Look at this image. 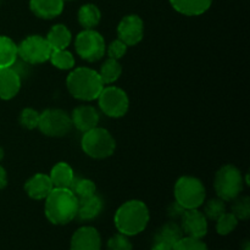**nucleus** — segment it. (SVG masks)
<instances>
[{"mask_svg": "<svg viewBox=\"0 0 250 250\" xmlns=\"http://www.w3.org/2000/svg\"><path fill=\"white\" fill-rule=\"evenodd\" d=\"M78 199L70 188H54L45 198L44 212L50 224L63 226L77 216Z\"/></svg>", "mask_w": 250, "mask_h": 250, "instance_id": "obj_1", "label": "nucleus"}, {"mask_svg": "<svg viewBox=\"0 0 250 250\" xmlns=\"http://www.w3.org/2000/svg\"><path fill=\"white\" fill-rule=\"evenodd\" d=\"M149 219L150 214L146 203L132 199L124 203L116 210L114 222L119 233L132 237L137 236L146 229Z\"/></svg>", "mask_w": 250, "mask_h": 250, "instance_id": "obj_2", "label": "nucleus"}, {"mask_svg": "<svg viewBox=\"0 0 250 250\" xmlns=\"http://www.w3.org/2000/svg\"><path fill=\"white\" fill-rule=\"evenodd\" d=\"M66 85L73 98L83 102L95 100L104 88L98 71L89 67L72 68L66 78Z\"/></svg>", "mask_w": 250, "mask_h": 250, "instance_id": "obj_3", "label": "nucleus"}, {"mask_svg": "<svg viewBox=\"0 0 250 250\" xmlns=\"http://www.w3.org/2000/svg\"><path fill=\"white\" fill-rule=\"evenodd\" d=\"M81 146L89 158L103 160L115 153L116 142L107 129L97 126L83 133Z\"/></svg>", "mask_w": 250, "mask_h": 250, "instance_id": "obj_4", "label": "nucleus"}, {"mask_svg": "<svg viewBox=\"0 0 250 250\" xmlns=\"http://www.w3.org/2000/svg\"><path fill=\"white\" fill-rule=\"evenodd\" d=\"M244 178L241 170L232 164H227L217 170L214 178L216 194L224 202H232L239 197L244 188Z\"/></svg>", "mask_w": 250, "mask_h": 250, "instance_id": "obj_5", "label": "nucleus"}, {"mask_svg": "<svg viewBox=\"0 0 250 250\" xmlns=\"http://www.w3.org/2000/svg\"><path fill=\"white\" fill-rule=\"evenodd\" d=\"M175 200L183 209H199L207 198L205 186L199 178L182 176L175 183L173 188Z\"/></svg>", "mask_w": 250, "mask_h": 250, "instance_id": "obj_6", "label": "nucleus"}, {"mask_svg": "<svg viewBox=\"0 0 250 250\" xmlns=\"http://www.w3.org/2000/svg\"><path fill=\"white\" fill-rule=\"evenodd\" d=\"M75 49L81 59L88 62H95L104 56L106 44L104 37L94 28L83 29L76 37Z\"/></svg>", "mask_w": 250, "mask_h": 250, "instance_id": "obj_7", "label": "nucleus"}, {"mask_svg": "<svg viewBox=\"0 0 250 250\" xmlns=\"http://www.w3.org/2000/svg\"><path fill=\"white\" fill-rule=\"evenodd\" d=\"M72 127L71 116L61 109L51 107L44 110L39 115L38 128L46 137H53V138L65 137L70 133Z\"/></svg>", "mask_w": 250, "mask_h": 250, "instance_id": "obj_8", "label": "nucleus"}, {"mask_svg": "<svg viewBox=\"0 0 250 250\" xmlns=\"http://www.w3.org/2000/svg\"><path fill=\"white\" fill-rule=\"evenodd\" d=\"M100 110L106 116L120 119L127 114L129 107V99L127 93L116 85L104 87L97 98Z\"/></svg>", "mask_w": 250, "mask_h": 250, "instance_id": "obj_9", "label": "nucleus"}, {"mask_svg": "<svg viewBox=\"0 0 250 250\" xmlns=\"http://www.w3.org/2000/svg\"><path fill=\"white\" fill-rule=\"evenodd\" d=\"M53 49L44 37L33 34L28 36L17 45V54L24 62L38 65L49 60Z\"/></svg>", "mask_w": 250, "mask_h": 250, "instance_id": "obj_10", "label": "nucleus"}, {"mask_svg": "<svg viewBox=\"0 0 250 250\" xmlns=\"http://www.w3.org/2000/svg\"><path fill=\"white\" fill-rule=\"evenodd\" d=\"M144 22L138 15H127L117 26V37L127 46L137 45L143 39Z\"/></svg>", "mask_w": 250, "mask_h": 250, "instance_id": "obj_11", "label": "nucleus"}, {"mask_svg": "<svg viewBox=\"0 0 250 250\" xmlns=\"http://www.w3.org/2000/svg\"><path fill=\"white\" fill-rule=\"evenodd\" d=\"M181 229L186 237L203 239L208 233V219L199 209H188L181 217Z\"/></svg>", "mask_w": 250, "mask_h": 250, "instance_id": "obj_12", "label": "nucleus"}, {"mask_svg": "<svg viewBox=\"0 0 250 250\" xmlns=\"http://www.w3.org/2000/svg\"><path fill=\"white\" fill-rule=\"evenodd\" d=\"M70 250H102V237L92 226L80 227L72 234Z\"/></svg>", "mask_w": 250, "mask_h": 250, "instance_id": "obj_13", "label": "nucleus"}, {"mask_svg": "<svg viewBox=\"0 0 250 250\" xmlns=\"http://www.w3.org/2000/svg\"><path fill=\"white\" fill-rule=\"evenodd\" d=\"M99 120V112L92 105H80L73 109L72 115H71L72 126H75L78 131L83 133L97 127Z\"/></svg>", "mask_w": 250, "mask_h": 250, "instance_id": "obj_14", "label": "nucleus"}, {"mask_svg": "<svg viewBox=\"0 0 250 250\" xmlns=\"http://www.w3.org/2000/svg\"><path fill=\"white\" fill-rule=\"evenodd\" d=\"M54 189L49 175L45 173H36L24 183V192L31 199L43 200Z\"/></svg>", "mask_w": 250, "mask_h": 250, "instance_id": "obj_15", "label": "nucleus"}, {"mask_svg": "<svg viewBox=\"0 0 250 250\" xmlns=\"http://www.w3.org/2000/svg\"><path fill=\"white\" fill-rule=\"evenodd\" d=\"M21 89V77L12 67L0 68V99L10 100Z\"/></svg>", "mask_w": 250, "mask_h": 250, "instance_id": "obj_16", "label": "nucleus"}, {"mask_svg": "<svg viewBox=\"0 0 250 250\" xmlns=\"http://www.w3.org/2000/svg\"><path fill=\"white\" fill-rule=\"evenodd\" d=\"M63 0H29V9L37 17L51 20L62 14Z\"/></svg>", "mask_w": 250, "mask_h": 250, "instance_id": "obj_17", "label": "nucleus"}, {"mask_svg": "<svg viewBox=\"0 0 250 250\" xmlns=\"http://www.w3.org/2000/svg\"><path fill=\"white\" fill-rule=\"evenodd\" d=\"M103 208H104V202L97 194L84 198V199H80L76 217H78V220L81 221H90V220L97 219L102 214Z\"/></svg>", "mask_w": 250, "mask_h": 250, "instance_id": "obj_18", "label": "nucleus"}, {"mask_svg": "<svg viewBox=\"0 0 250 250\" xmlns=\"http://www.w3.org/2000/svg\"><path fill=\"white\" fill-rule=\"evenodd\" d=\"M173 10L185 16H200L211 7L212 0H168Z\"/></svg>", "mask_w": 250, "mask_h": 250, "instance_id": "obj_19", "label": "nucleus"}, {"mask_svg": "<svg viewBox=\"0 0 250 250\" xmlns=\"http://www.w3.org/2000/svg\"><path fill=\"white\" fill-rule=\"evenodd\" d=\"M46 42L49 43L50 48L53 50H58V49H67L72 42V33L67 26L62 23L54 24L50 29H49L48 34L45 37Z\"/></svg>", "mask_w": 250, "mask_h": 250, "instance_id": "obj_20", "label": "nucleus"}, {"mask_svg": "<svg viewBox=\"0 0 250 250\" xmlns=\"http://www.w3.org/2000/svg\"><path fill=\"white\" fill-rule=\"evenodd\" d=\"M185 237L181 225L175 221H168L156 231L154 237V243H164L173 247L180 239Z\"/></svg>", "mask_w": 250, "mask_h": 250, "instance_id": "obj_21", "label": "nucleus"}, {"mask_svg": "<svg viewBox=\"0 0 250 250\" xmlns=\"http://www.w3.org/2000/svg\"><path fill=\"white\" fill-rule=\"evenodd\" d=\"M49 177L54 188H70L75 180V172L67 163L61 161L53 166Z\"/></svg>", "mask_w": 250, "mask_h": 250, "instance_id": "obj_22", "label": "nucleus"}, {"mask_svg": "<svg viewBox=\"0 0 250 250\" xmlns=\"http://www.w3.org/2000/svg\"><path fill=\"white\" fill-rule=\"evenodd\" d=\"M78 22L81 26L84 29H93L99 24L100 20H102V12H100L99 7L94 4L82 5L78 10L77 14Z\"/></svg>", "mask_w": 250, "mask_h": 250, "instance_id": "obj_23", "label": "nucleus"}, {"mask_svg": "<svg viewBox=\"0 0 250 250\" xmlns=\"http://www.w3.org/2000/svg\"><path fill=\"white\" fill-rule=\"evenodd\" d=\"M17 58V44L10 37L0 36V68L12 67Z\"/></svg>", "mask_w": 250, "mask_h": 250, "instance_id": "obj_24", "label": "nucleus"}, {"mask_svg": "<svg viewBox=\"0 0 250 250\" xmlns=\"http://www.w3.org/2000/svg\"><path fill=\"white\" fill-rule=\"evenodd\" d=\"M98 73H99L104 84H111V83L116 82L121 76L122 66L119 60L107 58L100 66V70L98 71Z\"/></svg>", "mask_w": 250, "mask_h": 250, "instance_id": "obj_25", "label": "nucleus"}, {"mask_svg": "<svg viewBox=\"0 0 250 250\" xmlns=\"http://www.w3.org/2000/svg\"><path fill=\"white\" fill-rule=\"evenodd\" d=\"M49 61L53 63L59 70H72L75 67V56L67 49H58V50H53L50 54Z\"/></svg>", "mask_w": 250, "mask_h": 250, "instance_id": "obj_26", "label": "nucleus"}, {"mask_svg": "<svg viewBox=\"0 0 250 250\" xmlns=\"http://www.w3.org/2000/svg\"><path fill=\"white\" fill-rule=\"evenodd\" d=\"M70 189L73 194L77 197V199H84V198L92 197L97 192V186L89 178H76L73 180Z\"/></svg>", "mask_w": 250, "mask_h": 250, "instance_id": "obj_27", "label": "nucleus"}, {"mask_svg": "<svg viewBox=\"0 0 250 250\" xmlns=\"http://www.w3.org/2000/svg\"><path fill=\"white\" fill-rule=\"evenodd\" d=\"M225 212H226V204L220 198L209 199L207 203L204 202V211H203V214L205 215L208 220L216 221Z\"/></svg>", "mask_w": 250, "mask_h": 250, "instance_id": "obj_28", "label": "nucleus"}, {"mask_svg": "<svg viewBox=\"0 0 250 250\" xmlns=\"http://www.w3.org/2000/svg\"><path fill=\"white\" fill-rule=\"evenodd\" d=\"M239 220L232 212H225L216 220V231L220 236H227L236 229Z\"/></svg>", "mask_w": 250, "mask_h": 250, "instance_id": "obj_29", "label": "nucleus"}, {"mask_svg": "<svg viewBox=\"0 0 250 250\" xmlns=\"http://www.w3.org/2000/svg\"><path fill=\"white\" fill-rule=\"evenodd\" d=\"M231 212L237 217L238 220H248L250 216V199L249 197L244 195V197H237L236 199L232 200Z\"/></svg>", "mask_w": 250, "mask_h": 250, "instance_id": "obj_30", "label": "nucleus"}, {"mask_svg": "<svg viewBox=\"0 0 250 250\" xmlns=\"http://www.w3.org/2000/svg\"><path fill=\"white\" fill-rule=\"evenodd\" d=\"M39 115H41V112H38L37 110L32 109V107H24V109L20 112V125L26 129L38 128Z\"/></svg>", "mask_w": 250, "mask_h": 250, "instance_id": "obj_31", "label": "nucleus"}, {"mask_svg": "<svg viewBox=\"0 0 250 250\" xmlns=\"http://www.w3.org/2000/svg\"><path fill=\"white\" fill-rule=\"evenodd\" d=\"M172 250H209L202 239L183 237L172 247Z\"/></svg>", "mask_w": 250, "mask_h": 250, "instance_id": "obj_32", "label": "nucleus"}, {"mask_svg": "<svg viewBox=\"0 0 250 250\" xmlns=\"http://www.w3.org/2000/svg\"><path fill=\"white\" fill-rule=\"evenodd\" d=\"M107 250H132L133 246H132L131 241L128 237L125 236L122 233H117L112 236L111 238L107 241Z\"/></svg>", "mask_w": 250, "mask_h": 250, "instance_id": "obj_33", "label": "nucleus"}, {"mask_svg": "<svg viewBox=\"0 0 250 250\" xmlns=\"http://www.w3.org/2000/svg\"><path fill=\"white\" fill-rule=\"evenodd\" d=\"M127 48H128V46H127L121 39L117 38L106 46L105 53H107L109 58L115 59V60H120V59L124 58V56L126 55Z\"/></svg>", "mask_w": 250, "mask_h": 250, "instance_id": "obj_34", "label": "nucleus"}, {"mask_svg": "<svg viewBox=\"0 0 250 250\" xmlns=\"http://www.w3.org/2000/svg\"><path fill=\"white\" fill-rule=\"evenodd\" d=\"M186 211V209H183L182 207H181L180 204H178L177 202H173L172 204L170 205V207H168V209H167V215H168V217H171V219H181V217H182V215H183V212Z\"/></svg>", "mask_w": 250, "mask_h": 250, "instance_id": "obj_35", "label": "nucleus"}, {"mask_svg": "<svg viewBox=\"0 0 250 250\" xmlns=\"http://www.w3.org/2000/svg\"><path fill=\"white\" fill-rule=\"evenodd\" d=\"M7 186V173L6 170L0 165V189H4Z\"/></svg>", "mask_w": 250, "mask_h": 250, "instance_id": "obj_36", "label": "nucleus"}, {"mask_svg": "<svg viewBox=\"0 0 250 250\" xmlns=\"http://www.w3.org/2000/svg\"><path fill=\"white\" fill-rule=\"evenodd\" d=\"M150 250H172V247L164 243H154V246L151 247Z\"/></svg>", "mask_w": 250, "mask_h": 250, "instance_id": "obj_37", "label": "nucleus"}, {"mask_svg": "<svg viewBox=\"0 0 250 250\" xmlns=\"http://www.w3.org/2000/svg\"><path fill=\"white\" fill-rule=\"evenodd\" d=\"M2 159H4V149L0 146V161H1Z\"/></svg>", "mask_w": 250, "mask_h": 250, "instance_id": "obj_38", "label": "nucleus"}, {"mask_svg": "<svg viewBox=\"0 0 250 250\" xmlns=\"http://www.w3.org/2000/svg\"><path fill=\"white\" fill-rule=\"evenodd\" d=\"M244 250H250V246H249V243H248V242H247V244H246V248H244Z\"/></svg>", "mask_w": 250, "mask_h": 250, "instance_id": "obj_39", "label": "nucleus"}, {"mask_svg": "<svg viewBox=\"0 0 250 250\" xmlns=\"http://www.w3.org/2000/svg\"><path fill=\"white\" fill-rule=\"evenodd\" d=\"M63 1H71V0H63Z\"/></svg>", "mask_w": 250, "mask_h": 250, "instance_id": "obj_40", "label": "nucleus"}]
</instances>
